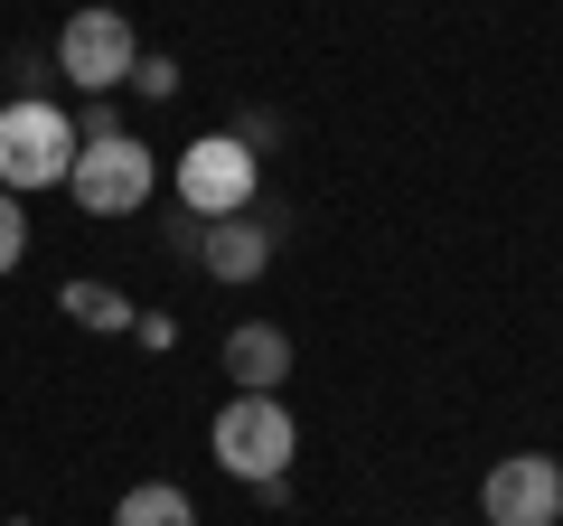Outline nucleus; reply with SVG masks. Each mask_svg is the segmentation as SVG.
<instances>
[{
    "mask_svg": "<svg viewBox=\"0 0 563 526\" xmlns=\"http://www.w3.org/2000/svg\"><path fill=\"white\" fill-rule=\"evenodd\" d=\"M291 451H301V424H291L282 395H225L217 424H207V461H217L235 489L291 480Z\"/></svg>",
    "mask_w": 563,
    "mask_h": 526,
    "instance_id": "obj_1",
    "label": "nucleus"
},
{
    "mask_svg": "<svg viewBox=\"0 0 563 526\" xmlns=\"http://www.w3.org/2000/svg\"><path fill=\"white\" fill-rule=\"evenodd\" d=\"M76 113L57 95H10L0 103V188L10 198H38V188H66L76 169Z\"/></svg>",
    "mask_w": 563,
    "mask_h": 526,
    "instance_id": "obj_2",
    "label": "nucleus"
},
{
    "mask_svg": "<svg viewBox=\"0 0 563 526\" xmlns=\"http://www.w3.org/2000/svg\"><path fill=\"white\" fill-rule=\"evenodd\" d=\"M47 66H57V85H76L85 103H95V95H122V85H132V66H141V29L122 20L113 0H85L76 20L57 29Z\"/></svg>",
    "mask_w": 563,
    "mask_h": 526,
    "instance_id": "obj_3",
    "label": "nucleus"
},
{
    "mask_svg": "<svg viewBox=\"0 0 563 526\" xmlns=\"http://www.w3.org/2000/svg\"><path fill=\"white\" fill-rule=\"evenodd\" d=\"M169 198L188 207V217H244V207L263 198V161L235 142V132H198V142L179 151V169H169Z\"/></svg>",
    "mask_w": 563,
    "mask_h": 526,
    "instance_id": "obj_4",
    "label": "nucleus"
},
{
    "mask_svg": "<svg viewBox=\"0 0 563 526\" xmlns=\"http://www.w3.org/2000/svg\"><path fill=\"white\" fill-rule=\"evenodd\" d=\"M66 198H76L85 217H141V207L161 198V151L141 142V132H122V142H85L76 169H66Z\"/></svg>",
    "mask_w": 563,
    "mask_h": 526,
    "instance_id": "obj_5",
    "label": "nucleus"
},
{
    "mask_svg": "<svg viewBox=\"0 0 563 526\" xmlns=\"http://www.w3.org/2000/svg\"><path fill=\"white\" fill-rule=\"evenodd\" d=\"M479 517L488 526H563V461H544V451H507V461H488Z\"/></svg>",
    "mask_w": 563,
    "mask_h": 526,
    "instance_id": "obj_6",
    "label": "nucleus"
},
{
    "mask_svg": "<svg viewBox=\"0 0 563 526\" xmlns=\"http://www.w3.org/2000/svg\"><path fill=\"white\" fill-rule=\"evenodd\" d=\"M273 254H282V235L244 207V217H217V226H207L198 273H207V283H225V292H244V283H263V273H273Z\"/></svg>",
    "mask_w": 563,
    "mask_h": 526,
    "instance_id": "obj_7",
    "label": "nucleus"
},
{
    "mask_svg": "<svg viewBox=\"0 0 563 526\" xmlns=\"http://www.w3.org/2000/svg\"><path fill=\"white\" fill-rule=\"evenodd\" d=\"M225 376H235V395H282V376H291V329L282 320H235L225 329Z\"/></svg>",
    "mask_w": 563,
    "mask_h": 526,
    "instance_id": "obj_8",
    "label": "nucleus"
},
{
    "mask_svg": "<svg viewBox=\"0 0 563 526\" xmlns=\"http://www.w3.org/2000/svg\"><path fill=\"white\" fill-rule=\"evenodd\" d=\"M113 526H198V498L179 480H132L113 498Z\"/></svg>",
    "mask_w": 563,
    "mask_h": 526,
    "instance_id": "obj_9",
    "label": "nucleus"
},
{
    "mask_svg": "<svg viewBox=\"0 0 563 526\" xmlns=\"http://www.w3.org/2000/svg\"><path fill=\"white\" fill-rule=\"evenodd\" d=\"M57 310H66L76 329H103V339H132V302H122L113 283H66V292H57Z\"/></svg>",
    "mask_w": 563,
    "mask_h": 526,
    "instance_id": "obj_10",
    "label": "nucleus"
},
{
    "mask_svg": "<svg viewBox=\"0 0 563 526\" xmlns=\"http://www.w3.org/2000/svg\"><path fill=\"white\" fill-rule=\"evenodd\" d=\"M122 95L169 103V95H179V57H169V47H141V66H132V85H122Z\"/></svg>",
    "mask_w": 563,
    "mask_h": 526,
    "instance_id": "obj_11",
    "label": "nucleus"
},
{
    "mask_svg": "<svg viewBox=\"0 0 563 526\" xmlns=\"http://www.w3.org/2000/svg\"><path fill=\"white\" fill-rule=\"evenodd\" d=\"M20 263H29V198L0 188V273H20Z\"/></svg>",
    "mask_w": 563,
    "mask_h": 526,
    "instance_id": "obj_12",
    "label": "nucleus"
},
{
    "mask_svg": "<svg viewBox=\"0 0 563 526\" xmlns=\"http://www.w3.org/2000/svg\"><path fill=\"white\" fill-rule=\"evenodd\" d=\"M122 132H132V122H122V103H113V95H95V103L76 113V142H122Z\"/></svg>",
    "mask_w": 563,
    "mask_h": 526,
    "instance_id": "obj_13",
    "label": "nucleus"
},
{
    "mask_svg": "<svg viewBox=\"0 0 563 526\" xmlns=\"http://www.w3.org/2000/svg\"><path fill=\"white\" fill-rule=\"evenodd\" d=\"M198 244H207V217H188V207H179V217L161 226V254H179V263H198Z\"/></svg>",
    "mask_w": 563,
    "mask_h": 526,
    "instance_id": "obj_14",
    "label": "nucleus"
},
{
    "mask_svg": "<svg viewBox=\"0 0 563 526\" xmlns=\"http://www.w3.org/2000/svg\"><path fill=\"white\" fill-rule=\"evenodd\" d=\"M132 339L141 348H179V320H169V310H132Z\"/></svg>",
    "mask_w": 563,
    "mask_h": 526,
    "instance_id": "obj_15",
    "label": "nucleus"
},
{
    "mask_svg": "<svg viewBox=\"0 0 563 526\" xmlns=\"http://www.w3.org/2000/svg\"><path fill=\"white\" fill-rule=\"evenodd\" d=\"M235 142H244V151H254V161H263V151L282 142V122H273V113H244V122H235Z\"/></svg>",
    "mask_w": 563,
    "mask_h": 526,
    "instance_id": "obj_16",
    "label": "nucleus"
},
{
    "mask_svg": "<svg viewBox=\"0 0 563 526\" xmlns=\"http://www.w3.org/2000/svg\"><path fill=\"white\" fill-rule=\"evenodd\" d=\"M10 76H20V95H47V85H57V66H47V57H29V47H20V57H10Z\"/></svg>",
    "mask_w": 563,
    "mask_h": 526,
    "instance_id": "obj_17",
    "label": "nucleus"
},
{
    "mask_svg": "<svg viewBox=\"0 0 563 526\" xmlns=\"http://www.w3.org/2000/svg\"><path fill=\"white\" fill-rule=\"evenodd\" d=\"M20 526H29V517H20Z\"/></svg>",
    "mask_w": 563,
    "mask_h": 526,
    "instance_id": "obj_18",
    "label": "nucleus"
}]
</instances>
